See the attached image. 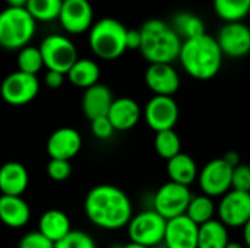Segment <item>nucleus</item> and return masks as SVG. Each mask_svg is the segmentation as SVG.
I'll return each instance as SVG.
<instances>
[{
	"instance_id": "nucleus-7",
	"label": "nucleus",
	"mask_w": 250,
	"mask_h": 248,
	"mask_svg": "<svg viewBox=\"0 0 250 248\" xmlns=\"http://www.w3.org/2000/svg\"><path fill=\"white\" fill-rule=\"evenodd\" d=\"M44 67L66 75L78 60V50L75 44L64 35L51 34L40 44Z\"/></svg>"
},
{
	"instance_id": "nucleus-41",
	"label": "nucleus",
	"mask_w": 250,
	"mask_h": 248,
	"mask_svg": "<svg viewBox=\"0 0 250 248\" xmlns=\"http://www.w3.org/2000/svg\"><path fill=\"white\" fill-rule=\"evenodd\" d=\"M9 7H25L28 0H6Z\"/></svg>"
},
{
	"instance_id": "nucleus-39",
	"label": "nucleus",
	"mask_w": 250,
	"mask_h": 248,
	"mask_svg": "<svg viewBox=\"0 0 250 248\" xmlns=\"http://www.w3.org/2000/svg\"><path fill=\"white\" fill-rule=\"evenodd\" d=\"M223 158H224V161H226V162H229V164H230L233 168L242 162V161H240V156H239V153H237V152H234V151H229V152H226Z\"/></svg>"
},
{
	"instance_id": "nucleus-6",
	"label": "nucleus",
	"mask_w": 250,
	"mask_h": 248,
	"mask_svg": "<svg viewBox=\"0 0 250 248\" xmlns=\"http://www.w3.org/2000/svg\"><path fill=\"white\" fill-rule=\"evenodd\" d=\"M167 221L154 209H145L132 216L127 224V235L130 243L154 248L164 241Z\"/></svg>"
},
{
	"instance_id": "nucleus-40",
	"label": "nucleus",
	"mask_w": 250,
	"mask_h": 248,
	"mask_svg": "<svg viewBox=\"0 0 250 248\" xmlns=\"http://www.w3.org/2000/svg\"><path fill=\"white\" fill-rule=\"evenodd\" d=\"M242 235H243V246L246 248H250V219L243 225Z\"/></svg>"
},
{
	"instance_id": "nucleus-38",
	"label": "nucleus",
	"mask_w": 250,
	"mask_h": 248,
	"mask_svg": "<svg viewBox=\"0 0 250 248\" xmlns=\"http://www.w3.org/2000/svg\"><path fill=\"white\" fill-rule=\"evenodd\" d=\"M139 47H141V31L139 29H127L126 48L127 50H139Z\"/></svg>"
},
{
	"instance_id": "nucleus-2",
	"label": "nucleus",
	"mask_w": 250,
	"mask_h": 248,
	"mask_svg": "<svg viewBox=\"0 0 250 248\" xmlns=\"http://www.w3.org/2000/svg\"><path fill=\"white\" fill-rule=\"evenodd\" d=\"M223 53L217 39L204 34L182 42L179 61L183 70L196 80H209L218 75L223 66Z\"/></svg>"
},
{
	"instance_id": "nucleus-29",
	"label": "nucleus",
	"mask_w": 250,
	"mask_h": 248,
	"mask_svg": "<svg viewBox=\"0 0 250 248\" xmlns=\"http://www.w3.org/2000/svg\"><path fill=\"white\" fill-rule=\"evenodd\" d=\"M63 0H28L25 9L35 22H53L59 19Z\"/></svg>"
},
{
	"instance_id": "nucleus-13",
	"label": "nucleus",
	"mask_w": 250,
	"mask_h": 248,
	"mask_svg": "<svg viewBox=\"0 0 250 248\" xmlns=\"http://www.w3.org/2000/svg\"><path fill=\"white\" fill-rule=\"evenodd\" d=\"M215 39L223 56L230 58H242L250 53V28L243 22L224 23Z\"/></svg>"
},
{
	"instance_id": "nucleus-36",
	"label": "nucleus",
	"mask_w": 250,
	"mask_h": 248,
	"mask_svg": "<svg viewBox=\"0 0 250 248\" xmlns=\"http://www.w3.org/2000/svg\"><path fill=\"white\" fill-rule=\"evenodd\" d=\"M91 132L97 139L107 140L114 134L116 130H114L111 121L108 120V117L104 115V117H98V118L91 121Z\"/></svg>"
},
{
	"instance_id": "nucleus-19",
	"label": "nucleus",
	"mask_w": 250,
	"mask_h": 248,
	"mask_svg": "<svg viewBox=\"0 0 250 248\" xmlns=\"http://www.w3.org/2000/svg\"><path fill=\"white\" fill-rule=\"evenodd\" d=\"M113 92L108 86L103 83H97L83 91L82 95V111L85 117L92 121L98 117H104L108 114V110L113 104Z\"/></svg>"
},
{
	"instance_id": "nucleus-25",
	"label": "nucleus",
	"mask_w": 250,
	"mask_h": 248,
	"mask_svg": "<svg viewBox=\"0 0 250 248\" xmlns=\"http://www.w3.org/2000/svg\"><path fill=\"white\" fill-rule=\"evenodd\" d=\"M230 243L229 228L218 219H212L199 227L198 248H226Z\"/></svg>"
},
{
	"instance_id": "nucleus-24",
	"label": "nucleus",
	"mask_w": 250,
	"mask_h": 248,
	"mask_svg": "<svg viewBox=\"0 0 250 248\" xmlns=\"http://www.w3.org/2000/svg\"><path fill=\"white\" fill-rule=\"evenodd\" d=\"M70 83L81 89H88L98 83L100 80V67L91 58H78L76 63L66 73Z\"/></svg>"
},
{
	"instance_id": "nucleus-33",
	"label": "nucleus",
	"mask_w": 250,
	"mask_h": 248,
	"mask_svg": "<svg viewBox=\"0 0 250 248\" xmlns=\"http://www.w3.org/2000/svg\"><path fill=\"white\" fill-rule=\"evenodd\" d=\"M231 189L250 193V165L240 162L233 168L231 177Z\"/></svg>"
},
{
	"instance_id": "nucleus-20",
	"label": "nucleus",
	"mask_w": 250,
	"mask_h": 248,
	"mask_svg": "<svg viewBox=\"0 0 250 248\" xmlns=\"http://www.w3.org/2000/svg\"><path fill=\"white\" fill-rule=\"evenodd\" d=\"M29 174L23 164L9 161L0 167V193L3 196H19L26 191Z\"/></svg>"
},
{
	"instance_id": "nucleus-10",
	"label": "nucleus",
	"mask_w": 250,
	"mask_h": 248,
	"mask_svg": "<svg viewBox=\"0 0 250 248\" xmlns=\"http://www.w3.org/2000/svg\"><path fill=\"white\" fill-rule=\"evenodd\" d=\"M40 92V80L34 75L23 72H12L7 75L0 85L1 99L13 107L29 104Z\"/></svg>"
},
{
	"instance_id": "nucleus-28",
	"label": "nucleus",
	"mask_w": 250,
	"mask_h": 248,
	"mask_svg": "<svg viewBox=\"0 0 250 248\" xmlns=\"http://www.w3.org/2000/svg\"><path fill=\"white\" fill-rule=\"evenodd\" d=\"M215 13L226 22H242L250 12V0H212Z\"/></svg>"
},
{
	"instance_id": "nucleus-43",
	"label": "nucleus",
	"mask_w": 250,
	"mask_h": 248,
	"mask_svg": "<svg viewBox=\"0 0 250 248\" xmlns=\"http://www.w3.org/2000/svg\"><path fill=\"white\" fill-rule=\"evenodd\" d=\"M120 248H148V247H144V246H139V244H135V243H127V244H125V246H120Z\"/></svg>"
},
{
	"instance_id": "nucleus-27",
	"label": "nucleus",
	"mask_w": 250,
	"mask_h": 248,
	"mask_svg": "<svg viewBox=\"0 0 250 248\" xmlns=\"http://www.w3.org/2000/svg\"><path fill=\"white\" fill-rule=\"evenodd\" d=\"M185 215L199 227L209 222V221H212V219H215V215H217L215 199L208 197V196H205L202 193L196 194V196H192Z\"/></svg>"
},
{
	"instance_id": "nucleus-34",
	"label": "nucleus",
	"mask_w": 250,
	"mask_h": 248,
	"mask_svg": "<svg viewBox=\"0 0 250 248\" xmlns=\"http://www.w3.org/2000/svg\"><path fill=\"white\" fill-rule=\"evenodd\" d=\"M47 174L53 181H66L72 174L70 161L50 159L47 164Z\"/></svg>"
},
{
	"instance_id": "nucleus-4",
	"label": "nucleus",
	"mask_w": 250,
	"mask_h": 248,
	"mask_svg": "<svg viewBox=\"0 0 250 248\" xmlns=\"http://www.w3.org/2000/svg\"><path fill=\"white\" fill-rule=\"evenodd\" d=\"M88 32L91 51L103 60H116L127 50V28L114 18H103L94 22Z\"/></svg>"
},
{
	"instance_id": "nucleus-26",
	"label": "nucleus",
	"mask_w": 250,
	"mask_h": 248,
	"mask_svg": "<svg viewBox=\"0 0 250 248\" xmlns=\"http://www.w3.org/2000/svg\"><path fill=\"white\" fill-rule=\"evenodd\" d=\"M170 25L176 31V34L182 38V41L207 34L205 22L198 15L190 12H179L177 15L173 16Z\"/></svg>"
},
{
	"instance_id": "nucleus-35",
	"label": "nucleus",
	"mask_w": 250,
	"mask_h": 248,
	"mask_svg": "<svg viewBox=\"0 0 250 248\" xmlns=\"http://www.w3.org/2000/svg\"><path fill=\"white\" fill-rule=\"evenodd\" d=\"M18 248H54V243L45 238L41 232L31 231L21 238Z\"/></svg>"
},
{
	"instance_id": "nucleus-14",
	"label": "nucleus",
	"mask_w": 250,
	"mask_h": 248,
	"mask_svg": "<svg viewBox=\"0 0 250 248\" xmlns=\"http://www.w3.org/2000/svg\"><path fill=\"white\" fill-rule=\"evenodd\" d=\"M59 22L66 32L73 35L89 31L94 23V10L89 0H63Z\"/></svg>"
},
{
	"instance_id": "nucleus-42",
	"label": "nucleus",
	"mask_w": 250,
	"mask_h": 248,
	"mask_svg": "<svg viewBox=\"0 0 250 248\" xmlns=\"http://www.w3.org/2000/svg\"><path fill=\"white\" fill-rule=\"evenodd\" d=\"M226 248H246L243 246V243H237V241H230L229 244H227V247Z\"/></svg>"
},
{
	"instance_id": "nucleus-31",
	"label": "nucleus",
	"mask_w": 250,
	"mask_h": 248,
	"mask_svg": "<svg viewBox=\"0 0 250 248\" xmlns=\"http://www.w3.org/2000/svg\"><path fill=\"white\" fill-rule=\"evenodd\" d=\"M16 64H18L19 72L37 76V73L44 67V61H42L40 48L34 47V45H26V47L21 48L18 51Z\"/></svg>"
},
{
	"instance_id": "nucleus-1",
	"label": "nucleus",
	"mask_w": 250,
	"mask_h": 248,
	"mask_svg": "<svg viewBox=\"0 0 250 248\" xmlns=\"http://www.w3.org/2000/svg\"><path fill=\"white\" fill-rule=\"evenodd\" d=\"M83 209L89 222L105 231L126 228L133 216V206L129 196L111 184L92 187L85 197Z\"/></svg>"
},
{
	"instance_id": "nucleus-15",
	"label": "nucleus",
	"mask_w": 250,
	"mask_h": 248,
	"mask_svg": "<svg viewBox=\"0 0 250 248\" xmlns=\"http://www.w3.org/2000/svg\"><path fill=\"white\" fill-rule=\"evenodd\" d=\"M145 83L154 95L173 96L180 88V75L173 64H149L145 72Z\"/></svg>"
},
{
	"instance_id": "nucleus-3",
	"label": "nucleus",
	"mask_w": 250,
	"mask_h": 248,
	"mask_svg": "<svg viewBox=\"0 0 250 248\" xmlns=\"http://www.w3.org/2000/svg\"><path fill=\"white\" fill-rule=\"evenodd\" d=\"M141 47L142 57L149 63L171 64L179 58L182 48V38L176 34L170 23L163 19H148L141 26Z\"/></svg>"
},
{
	"instance_id": "nucleus-17",
	"label": "nucleus",
	"mask_w": 250,
	"mask_h": 248,
	"mask_svg": "<svg viewBox=\"0 0 250 248\" xmlns=\"http://www.w3.org/2000/svg\"><path fill=\"white\" fill-rule=\"evenodd\" d=\"M198 234L199 225L182 215L167 221L163 244L166 248H198Z\"/></svg>"
},
{
	"instance_id": "nucleus-11",
	"label": "nucleus",
	"mask_w": 250,
	"mask_h": 248,
	"mask_svg": "<svg viewBox=\"0 0 250 248\" xmlns=\"http://www.w3.org/2000/svg\"><path fill=\"white\" fill-rule=\"evenodd\" d=\"M142 117L148 127L155 133L173 130L179 121L180 110L173 96L154 95L145 105Z\"/></svg>"
},
{
	"instance_id": "nucleus-8",
	"label": "nucleus",
	"mask_w": 250,
	"mask_h": 248,
	"mask_svg": "<svg viewBox=\"0 0 250 248\" xmlns=\"http://www.w3.org/2000/svg\"><path fill=\"white\" fill-rule=\"evenodd\" d=\"M192 196L193 194L190 187L167 181L155 191L152 199V209L166 221H170L186 213Z\"/></svg>"
},
{
	"instance_id": "nucleus-30",
	"label": "nucleus",
	"mask_w": 250,
	"mask_h": 248,
	"mask_svg": "<svg viewBox=\"0 0 250 248\" xmlns=\"http://www.w3.org/2000/svg\"><path fill=\"white\" fill-rule=\"evenodd\" d=\"M154 148H155V152L158 153L160 158L168 161V159L174 158L176 155H179L182 152L180 136L174 132V129L173 130L158 132V133H155Z\"/></svg>"
},
{
	"instance_id": "nucleus-23",
	"label": "nucleus",
	"mask_w": 250,
	"mask_h": 248,
	"mask_svg": "<svg viewBox=\"0 0 250 248\" xmlns=\"http://www.w3.org/2000/svg\"><path fill=\"white\" fill-rule=\"evenodd\" d=\"M72 231L69 216L59 209L45 210L38 221V232H41L51 243H57Z\"/></svg>"
},
{
	"instance_id": "nucleus-37",
	"label": "nucleus",
	"mask_w": 250,
	"mask_h": 248,
	"mask_svg": "<svg viewBox=\"0 0 250 248\" xmlns=\"http://www.w3.org/2000/svg\"><path fill=\"white\" fill-rule=\"evenodd\" d=\"M64 76L63 73H59V72H54V70H47L45 76H44V82L48 88L51 89H57L63 85L64 82Z\"/></svg>"
},
{
	"instance_id": "nucleus-5",
	"label": "nucleus",
	"mask_w": 250,
	"mask_h": 248,
	"mask_svg": "<svg viewBox=\"0 0 250 248\" xmlns=\"http://www.w3.org/2000/svg\"><path fill=\"white\" fill-rule=\"evenodd\" d=\"M37 22L25 7H6L0 12V47L21 50L34 38Z\"/></svg>"
},
{
	"instance_id": "nucleus-32",
	"label": "nucleus",
	"mask_w": 250,
	"mask_h": 248,
	"mask_svg": "<svg viewBox=\"0 0 250 248\" xmlns=\"http://www.w3.org/2000/svg\"><path fill=\"white\" fill-rule=\"evenodd\" d=\"M54 248H97V246L89 234L72 229L64 238L54 244Z\"/></svg>"
},
{
	"instance_id": "nucleus-9",
	"label": "nucleus",
	"mask_w": 250,
	"mask_h": 248,
	"mask_svg": "<svg viewBox=\"0 0 250 248\" xmlns=\"http://www.w3.org/2000/svg\"><path fill=\"white\" fill-rule=\"evenodd\" d=\"M233 167L224 158H215L207 162L198 174V186L202 194L220 199L231 190Z\"/></svg>"
},
{
	"instance_id": "nucleus-16",
	"label": "nucleus",
	"mask_w": 250,
	"mask_h": 248,
	"mask_svg": "<svg viewBox=\"0 0 250 248\" xmlns=\"http://www.w3.org/2000/svg\"><path fill=\"white\" fill-rule=\"evenodd\" d=\"M45 148L50 159L70 161L82 149V136L73 127H60L50 134Z\"/></svg>"
},
{
	"instance_id": "nucleus-12",
	"label": "nucleus",
	"mask_w": 250,
	"mask_h": 248,
	"mask_svg": "<svg viewBox=\"0 0 250 248\" xmlns=\"http://www.w3.org/2000/svg\"><path fill=\"white\" fill-rule=\"evenodd\" d=\"M217 219L229 229L243 228L250 219V193L230 190L217 203Z\"/></svg>"
},
{
	"instance_id": "nucleus-18",
	"label": "nucleus",
	"mask_w": 250,
	"mask_h": 248,
	"mask_svg": "<svg viewBox=\"0 0 250 248\" xmlns=\"http://www.w3.org/2000/svg\"><path fill=\"white\" fill-rule=\"evenodd\" d=\"M107 117L116 132H127L139 123L142 118V110L133 98L122 96L113 101Z\"/></svg>"
},
{
	"instance_id": "nucleus-22",
	"label": "nucleus",
	"mask_w": 250,
	"mask_h": 248,
	"mask_svg": "<svg viewBox=\"0 0 250 248\" xmlns=\"http://www.w3.org/2000/svg\"><path fill=\"white\" fill-rule=\"evenodd\" d=\"M166 170H167L168 181H173L186 187H190L193 183H196L198 174H199V167L196 161L193 159V156H190L189 153H183V152L168 159Z\"/></svg>"
},
{
	"instance_id": "nucleus-21",
	"label": "nucleus",
	"mask_w": 250,
	"mask_h": 248,
	"mask_svg": "<svg viewBox=\"0 0 250 248\" xmlns=\"http://www.w3.org/2000/svg\"><path fill=\"white\" fill-rule=\"evenodd\" d=\"M31 219L28 203L19 196H0V222L12 229L23 228Z\"/></svg>"
}]
</instances>
